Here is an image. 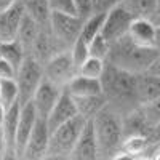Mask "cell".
I'll return each mask as SVG.
<instances>
[{
	"instance_id": "obj_19",
	"label": "cell",
	"mask_w": 160,
	"mask_h": 160,
	"mask_svg": "<svg viewBox=\"0 0 160 160\" xmlns=\"http://www.w3.org/2000/svg\"><path fill=\"white\" fill-rule=\"evenodd\" d=\"M40 26L26 13L24 15V19L19 26V31H18V35H16V40L22 45L26 55L31 56L32 55V50H34V45L37 42V38L40 35Z\"/></svg>"
},
{
	"instance_id": "obj_21",
	"label": "cell",
	"mask_w": 160,
	"mask_h": 160,
	"mask_svg": "<svg viewBox=\"0 0 160 160\" xmlns=\"http://www.w3.org/2000/svg\"><path fill=\"white\" fill-rule=\"evenodd\" d=\"M21 108H22V104H21V101H18L10 109H7V115H5L3 125H2L7 148L10 151H15V139H16V130H18V123H19V117H21Z\"/></svg>"
},
{
	"instance_id": "obj_43",
	"label": "cell",
	"mask_w": 160,
	"mask_h": 160,
	"mask_svg": "<svg viewBox=\"0 0 160 160\" xmlns=\"http://www.w3.org/2000/svg\"><path fill=\"white\" fill-rule=\"evenodd\" d=\"M43 160H69V157H66V155H47Z\"/></svg>"
},
{
	"instance_id": "obj_27",
	"label": "cell",
	"mask_w": 160,
	"mask_h": 160,
	"mask_svg": "<svg viewBox=\"0 0 160 160\" xmlns=\"http://www.w3.org/2000/svg\"><path fill=\"white\" fill-rule=\"evenodd\" d=\"M18 101H19V88L16 83V78H2V82H0V102L5 106V109H10Z\"/></svg>"
},
{
	"instance_id": "obj_34",
	"label": "cell",
	"mask_w": 160,
	"mask_h": 160,
	"mask_svg": "<svg viewBox=\"0 0 160 160\" xmlns=\"http://www.w3.org/2000/svg\"><path fill=\"white\" fill-rule=\"evenodd\" d=\"M15 77H16V69L10 62L0 58V78H15Z\"/></svg>"
},
{
	"instance_id": "obj_12",
	"label": "cell",
	"mask_w": 160,
	"mask_h": 160,
	"mask_svg": "<svg viewBox=\"0 0 160 160\" xmlns=\"http://www.w3.org/2000/svg\"><path fill=\"white\" fill-rule=\"evenodd\" d=\"M38 120V114L35 111V106L31 102L22 104L21 108V117H19V123H18V130H16V139H15V152L19 157L28 144L32 131L35 128V123Z\"/></svg>"
},
{
	"instance_id": "obj_42",
	"label": "cell",
	"mask_w": 160,
	"mask_h": 160,
	"mask_svg": "<svg viewBox=\"0 0 160 160\" xmlns=\"http://www.w3.org/2000/svg\"><path fill=\"white\" fill-rule=\"evenodd\" d=\"M5 160H19V158H18V155H16L15 151H10V149H8V151L5 152Z\"/></svg>"
},
{
	"instance_id": "obj_30",
	"label": "cell",
	"mask_w": 160,
	"mask_h": 160,
	"mask_svg": "<svg viewBox=\"0 0 160 160\" xmlns=\"http://www.w3.org/2000/svg\"><path fill=\"white\" fill-rule=\"evenodd\" d=\"M69 51H71V56L74 59V64L77 66V69L90 58V47H88V43L85 42V40L80 38V37L74 42V45L71 47Z\"/></svg>"
},
{
	"instance_id": "obj_6",
	"label": "cell",
	"mask_w": 160,
	"mask_h": 160,
	"mask_svg": "<svg viewBox=\"0 0 160 160\" xmlns=\"http://www.w3.org/2000/svg\"><path fill=\"white\" fill-rule=\"evenodd\" d=\"M43 74H45L47 80L59 85L61 88H66L68 83L78 74V69L74 64L71 51L66 50V51H61L58 55H55L53 58H50L43 64Z\"/></svg>"
},
{
	"instance_id": "obj_48",
	"label": "cell",
	"mask_w": 160,
	"mask_h": 160,
	"mask_svg": "<svg viewBox=\"0 0 160 160\" xmlns=\"http://www.w3.org/2000/svg\"><path fill=\"white\" fill-rule=\"evenodd\" d=\"M0 82H2V78H0Z\"/></svg>"
},
{
	"instance_id": "obj_22",
	"label": "cell",
	"mask_w": 160,
	"mask_h": 160,
	"mask_svg": "<svg viewBox=\"0 0 160 160\" xmlns=\"http://www.w3.org/2000/svg\"><path fill=\"white\" fill-rule=\"evenodd\" d=\"M74 99H75V104H77L78 115L85 117L87 120H91L98 112H101L106 106H108V101H106L104 95L83 96V98H74Z\"/></svg>"
},
{
	"instance_id": "obj_45",
	"label": "cell",
	"mask_w": 160,
	"mask_h": 160,
	"mask_svg": "<svg viewBox=\"0 0 160 160\" xmlns=\"http://www.w3.org/2000/svg\"><path fill=\"white\" fill-rule=\"evenodd\" d=\"M155 47L160 50V26H157V40H155Z\"/></svg>"
},
{
	"instance_id": "obj_10",
	"label": "cell",
	"mask_w": 160,
	"mask_h": 160,
	"mask_svg": "<svg viewBox=\"0 0 160 160\" xmlns=\"http://www.w3.org/2000/svg\"><path fill=\"white\" fill-rule=\"evenodd\" d=\"M62 91H64V88H61L59 85L50 82L47 78L42 80V83L38 85L35 95L32 98V104L35 106V111H37L38 117L47 118L50 115L51 109L55 108V104L58 102Z\"/></svg>"
},
{
	"instance_id": "obj_13",
	"label": "cell",
	"mask_w": 160,
	"mask_h": 160,
	"mask_svg": "<svg viewBox=\"0 0 160 160\" xmlns=\"http://www.w3.org/2000/svg\"><path fill=\"white\" fill-rule=\"evenodd\" d=\"M26 8L24 2L19 0L11 8L0 11V40L2 42H10V40H16L19 26L24 19Z\"/></svg>"
},
{
	"instance_id": "obj_7",
	"label": "cell",
	"mask_w": 160,
	"mask_h": 160,
	"mask_svg": "<svg viewBox=\"0 0 160 160\" xmlns=\"http://www.w3.org/2000/svg\"><path fill=\"white\" fill-rule=\"evenodd\" d=\"M135 19L130 13L125 10L123 5L112 7L111 10L106 11V19L102 24L101 35L108 40L109 43H114L117 40L123 38L128 35L131 21Z\"/></svg>"
},
{
	"instance_id": "obj_15",
	"label": "cell",
	"mask_w": 160,
	"mask_h": 160,
	"mask_svg": "<svg viewBox=\"0 0 160 160\" xmlns=\"http://www.w3.org/2000/svg\"><path fill=\"white\" fill-rule=\"evenodd\" d=\"M128 37L142 47H155L157 40V24L152 19L146 18H135L131 21ZM157 48V47H155Z\"/></svg>"
},
{
	"instance_id": "obj_50",
	"label": "cell",
	"mask_w": 160,
	"mask_h": 160,
	"mask_svg": "<svg viewBox=\"0 0 160 160\" xmlns=\"http://www.w3.org/2000/svg\"><path fill=\"white\" fill-rule=\"evenodd\" d=\"M0 42H2V40H0Z\"/></svg>"
},
{
	"instance_id": "obj_39",
	"label": "cell",
	"mask_w": 160,
	"mask_h": 160,
	"mask_svg": "<svg viewBox=\"0 0 160 160\" xmlns=\"http://www.w3.org/2000/svg\"><path fill=\"white\" fill-rule=\"evenodd\" d=\"M149 72H152L154 75H157V77H160V56L154 61V64L151 66V69H149Z\"/></svg>"
},
{
	"instance_id": "obj_29",
	"label": "cell",
	"mask_w": 160,
	"mask_h": 160,
	"mask_svg": "<svg viewBox=\"0 0 160 160\" xmlns=\"http://www.w3.org/2000/svg\"><path fill=\"white\" fill-rule=\"evenodd\" d=\"M88 47H90V56L91 58H98V59L108 61L109 51H111V43L102 35H98L96 38H93L91 42L88 43Z\"/></svg>"
},
{
	"instance_id": "obj_33",
	"label": "cell",
	"mask_w": 160,
	"mask_h": 160,
	"mask_svg": "<svg viewBox=\"0 0 160 160\" xmlns=\"http://www.w3.org/2000/svg\"><path fill=\"white\" fill-rule=\"evenodd\" d=\"M141 109H142V112L146 114V117H148V120L151 122L152 127H154L157 122H160V98H157L155 101L142 106Z\"/></svg>"
},
{
	"instance_id": "obj_11",
	"label": "cell",
	"mask_w": 160,
	"mask_h": 160,
	"mask_svg": "<svg viewBox=\"0 0 160 160\" xmlns=\"http://www.w3.org/2000/svg\"><path fill=\"white\" fill-rule=\"evenodd\" d=\"M78 115V111H77V104H75V99L71 93L64 88V91L61 93V96L58 99V102L55 104V108L51 109L50 115L47 117V123H48V128H50V133L55 131L58 127H61L62 123L69 122L74 117Z\"/></svg>"
},
{
	"instance_id": "obj_46",
	"label": "cell",
	"mask_w": 160,
	"mask_h": 160,
	"mask_svg": "<svg viewBox=\"0 0 160 160\" xmlns=\"http://www.w3.org/2000/svg\"><path fill=\"white\" fill-rule=\"evenodd\" d=\"M136 160H152L151 157H146V155H141V157H136Z\"/></svg>"
},
{
	"instance_id": "obj_8",
	"label": "cell",
	"mask_w": 160,
	"mask_h": 160,
	"mask_svg": "<svg viewBox=\"0 0 160 160\" xmlns=\"http://www.w3.org/2000/svg\"><path fill=\"white\" fill-rule=\"evenodd\" d=\"M50 136L51 133L47 123V118L38 117L32 135L28 144H26L22 154L18 158L19 160H43L50 151Z\"/></svg>"
},
{
	"instance_id": "obj_41",
	"label": "cell",
	"mask_w": 160,
	"mask_h": 160,
	"mask_svg": "<svg viewBox=\"0 0 160 160\" xmlns=\"http://www.w3.org/2000/svg\"><path fill=\"white\" fill-rule=\"evenodd\" d=\"M5 115H7V109H5V106H3L2 102H0V128H2V125H3Z\"/></svg>"
},
{
	"instance_id": "obj_28",
	"label": "cell",
	"mask_w": 160,
	"mask_h": 160,
	"mask_svg": "<svg viewBox=\"0 0 160 160\" xmlns=\"http://www.w3.org/2000/svg\"><path fill=\"white\" fill-rule=\"evenodd\" d=\"M106 66H108V61L98 59V58H91V56H90V58L78 68V74L83 75V77H88V78L101 80L102 75H104V71H106Z\"/></svg>"
},
{
	"instance_id": "obj_1",
	"label": "cell",
	"mask_w": 160,
	"mask_h": 160,
	"mask_svg": "<svg viewBox=\"0 0 160 160\" xmlns=\"http://www.w3.org/2000/svg\"><path fill=\"white\" fill-rule=\"evenodd\" d=\"M101 83L108 106L122 117L141 108L136 95V74H131L108 62Z\"/></svg>"
},
{
	"instance_id": "obj_24",
	"label": "cell",
	"mask_w": 160,
	"mask_h": 160,
	"mask_svg": "<svg viewBox=\"0 0 160 160\" xmlns=\"http://www.w3.org/2000/svg\"><path fill=\"white\" fill-rule=\"evenodd\" d=\"M120 5H123L125 10L133 18H146L152 19L155 13L157 0H123Z\"/></svg>"
},
{
	"instance_id": "obj_4",
	"label": "cell",
	"mask_w": 160,
	"mask_h": 160,
	"mask_svg": "<svg viewBox=\"0 0 160 160\" xmlns=\"http://www.w3.org/2000/svg\"><path fill=\"white\" fill-rule=\"evenodd\" d=\"M88 123V120L82 115L74 117L69 122L62 123L55 131H51L50 136V155H66L69 157L72 149L75 148L77 141L80 139L82 133Z\"/></svg>"
},
{
	"instance_id": "obj_47",
	"label": "cell",
	"mask_w": 160,
	"mask_h": 160,
	"mask_svg": "<svg viewBox=\"0 0 160 160\" xmlns=\"http://www.w3.org/2000/svg\"><path fill=\"white\" fill-rule=\"evenodd\" d=\"M0 160H5V154H0Z\"/></svg>"
},
{
	"instance_id": "obj_5",
	"label": "cell",
	"mask_w": 160,
	"mask_h": 160,
	"mask_svg": "<svg viewBox=\"0 0 160 160\" xmlns=\"http://www.w3.org/2000/svg\"><path fill=\"white\" fill-rule=\"evenodd\" d=\"M16 83L19 88V101L21 104L31 102L38 85L45 78L43 74V64L37 61L34 56H26L24 62L16 72Z\"/></svg>"
},
{
	"instance_id": "obj_38",
	"label": "cell",
	"mask_w": 160,
	"mask_h": 160,
	"mask_svg": "<svg viewBox=\"0 0 160 160\" xmlns=\"http://www.w3.org/2000/svg\"><path fill=\"white\" fill-rule=\"evenodd\" d=\"M19 0H0V11H5L8 8H11L15 3H18Z\"/></svg>"
},
{
	"instance_id": "obj_25",
	"label": "cell",
	"mask_w": 160,
	"mask_h": 160,
	"mask_svg": "<svg viewBox=\"0 0 160 160\" xmlns=\"http://www.w3.org/2000/svg\"><path fill=\"white\" fill-rule=\"evenodd\" d=\"M106 19V11H96L95 15H91L88 19L83 21V28L80 32V38H83L87 43H90L93 38H96L102 32V24Z\"/></svg>"
},
{
	"instance_id": "obj_18",
	"label": "cell",
	"mask_w": 160,
	"mask_h": 160,
	"mask_svg": "<svg viewBox=\"0 0 160 160\" xmlns=\"http://www.w3.org/2000/svg\"><path fill=\"white\" fill-rule=\"evenodd\" d=\"M74 98H83V96H96L102 95V83L101 80L96 78H88L77 74L66 87Z\"/></svg>"
},
{
	"instance_id": "obj_23",
	"label": "cell",
	"mask_w": 160,
	"mask_h": 160,
	"mask_svg": "<svg viewBox=\"0 0 160 160\" xmlns=\"http://www.w3.org/2000/svg\"><path fill=\"white\" fill-rule=\"evenodd\" d=\"M26 51L22 48V45L18 40H10V42H0V58L5 59L7 62H10L13 68L18 69L21 68V64L26 59Z\"/></svg>"
},
{
	"instance_id": "obj_3",
	"label": "cell",
	"mask_w": 160,
	"mask_h": 160,
	"mask_svg": "<svg viewBox=\"0 0 160 160\" xmlns=\"http://www.w3.org/2000/svg\"><path fill=\"white\" fill-rule=\"evenodd\" d=\"M91 122L99 146L101 160H111L115 154L120 152L123 142L122 115L111 109L109 106H106L101 112H98L91 118Z\"/></svg>"
},
{
	"instance_id": "obj_32",
	"label": "cell",
	"mask_w": 160,
	"mask_h": 160,
	"mask_svg": "<svg viewBox=\"0 0 160 160\" xmlns=\"http://www.w3.org/2000/svg\"><path fill=\"white\" fill-rule=\"evenodd\" d=\"M50 8H51V11H53V13L77 16L75 0H50Z\"/></svg>"
},
{
	"instance_id": "obj_16",
	"label": "cell",
	"mask_w": 160,
	"mask_h": 160,
	"mask_svg": "<svg viewBox=\"0 0 160 160\" xmlns=\"http://www.w3.org/2000/svg\"><path fill=\"white\" fill-rule=\"evenodd\" d=\"M136 95L141 108L160 98V77L149 71L136 74Z\"/></svg>"
},
{
	"instance_id": "obj_20",
	"label": "cell",
	"mask_w": 160,
	"mask_h": 160,
	"mask_svg": "<svg viewBox=\"0 0 160 160\" xmlns=\"http://www.w3.org/2000/svg\"><path fill=\"white\" fill-rule=\"evenodd\" d=\"M26 13L40 26V29L51 28V15L50 0H22Z\"/></svg>"
},
{
	"instance_id": "obj_36",
	"label": "cell",
	"mask_w": 160,
	"mask_h": 160,
	"mask_svg": "<svg viewBox=\"0 0 160 160\" xmlns=\"http://www.w3.org/2000/svg\"><path fill=\"white\" fill-rule=\"evenodd\" d=\"M152 146H160V122H157L154 127H152V131H151V136H149Z\"/></svg>"
},
{
	"instance_id": "obj_31",
	"label": "cell",
	"mask_w": 160,
	"mask_h": 160,
	"mask_svg": "<svg viewBox=\"0 0 160 160\" xmlns=\"http://www.w3.org/2000/svg\"><path fill=\"white\" fill-rule=\"evenodd\" d=\"M75 10H77V16L80 19H88L91 15H95L98 8V0H75Z\"/></svg>"
},
{
	"instance_id": "obj_37",
	"label": "cell",
	"mask_w": 160,
	"mask_h": 160,
	"mask_svg": "<svg viewBox=\"0 0 160 160\" xmlns=\"http://www.w3.org/2000/svg\"><path fill=\"white\" fill-rule=\"evenodd\" d=\"M111 160H136V157L135 155H130V154H127V152H122L120 151L118 154H115Z\"/></svg>"
},
{
	"instance_id": "obj_17",
	"label": "cell",
	"mask_w": 160,
	"mask_h": 160,
	"mask_svg": "<svg viewBox=\"0 0 160 160\" xmlns=\"http://www.w3.org/2000/svg\"><path fill=\"white\" fill-rule=\"evenodd\" d=\"M122 123H123V138L138 136V135L151 136L152 125L141 108H138L136 111H133V112L127 114L125 117H122Z\"/></svg>"
},
{
	"instance_id": "obj_2",
	"label": "cell",
	"mask_w": 160,
	"mask_h": 160,
	"mask_svg": "<svg viewBox=\"0 0 160 160\" xmlns=\"http://www.w3.org/2000/svg\"><path fill=\"white\" fill-rule=\"evenodd\" d=\"M158 56H160L158 48L138 45L127 35L111 43L108 62L131 74H142L151 69V66Z\"/></svg>"
},
{
	"instance_id": "obj_9",
	"label": "cell",
	"mask_w": 160,
	"mask_h": 160,
	"mask_svg": "<svg viewBox=\"0 0 160 160\" xmlns=\"http://www.w3.org/2000/svg\"><path fill=\"white\" fill-rule=\"evenodd\" d=\"M83 28V19L78 16L71 15H59V13H53L51 15V31L61 42L71 50L74 42L80 37Z\"/></svg>"
},
{
	"instance_id": "obj_26",
	"label": "cell",
	"mask_w": 160,
	"mask_h": 160,
	"mask_svg": "<svg viewBox=\"0 0 160 160\" xmlns=\"http://www.w3.org/2000/svg\"><path fill=\"white\" fill-rule=\"evenodd\" d=\"M151 146H152V142H151L149 136H142V135L127 136V138H123L120 151L127 152L130 155H135V157H141L142 154H146V151H148Z\"/></svg>"
},
{
	"instance_id": "obj_35",
	"label": "cell",
	"mask_w": 160,
	"mask_h": 160,
	"mask_svg": "<svg viewBox=\"0 0 160 160\" xmlns=\"http://www.w3.org/2000/svg\"><path fill=\"white\" fill-rule=\"evenodd\" d=\"M123 0H99V3H98V8L101 10V11H108V10H111L112 7H117V5H120Z\"/></svg>"
},
{
	"instance_id": "obj_40",
	"label": "cell",
	"mask_w": 160,
	"mask_h": 160,
	"mask_svg": "<svg viewBox=\"0 0 160 160\" xmlns=\"http://www.w3.org/2000/svg\"><path fill=\"white\" fill-rule=\"evenodd\" d=\"M152 21H154L157 26H160V0H157V5H155V13H154V18H152Z\"/></svg>"
},
{
	"instance_id": "obj_44",
	"label": "cell",
	"mask_w": 160,
	"mask_h": 160,
	"mask_svg": "<svg viewBox=\"0 0 160 160\" xmlns=\"http://www.w3.org/2000/svg\"><path fill=\"white\" fill-rule=\"evenodd\" d=\"M151 158H152V160H160V146H155V149H154Z\"/></svg>"
},
{
	"instance_id": "obj_49",
	"label": "cell",
	"mask_w": 160,
	"mask_h": 160,
	"mask_svg": "<svg viewBox=\"0 0 160 160\" xmlns=\"http://www.w3.org/2000/svg\"><path fill=\"white\" fill-rule=\"evenodd\" d=\"M98 3H99V0H98Z\"/></svg>"
},
{
	"instance_id": "obj_14",
	"label": "cell",
	"mask_w": 160,
	"mask_h": 160,
	"mask_svg": "<svg viewBox=\"0 0 160 160\" xmlns=\"http://www.w3.org/2000/svg\"><path fill=\"white\" fill-rule=\"evenodd\" d=\"M69 160H101L99 146H98V141H96L95 128H93L91 120H88L82 136L77 141L72 152L69 154Z\"/></svg>"
}]
</instances>
